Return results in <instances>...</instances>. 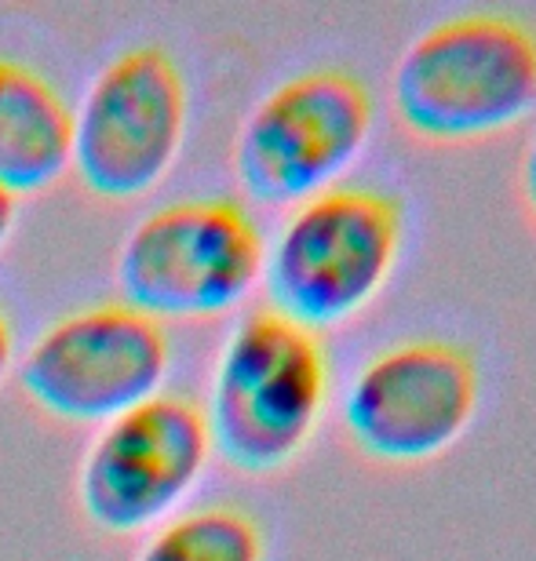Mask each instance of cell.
<instances>
[{"label":"cell","instance_id":"cell-1","mask_svg":"<svg viewBox=\"0 0 536 561\" xmlns=\"http://www.w3.org/2000/svg\"><path fill=\"white\" fill-rule=\"evenodd\" d=\"M326 340L271 307L241 313L219 343L205 420L212 448L241 474H277L304 456L329 405Z\"/></svg>","mask_w":536,"mask_h":561},{"label":"cell","instance_id":"cell-2","mask_svg":"<svg viewBox=\"0 0 536 561\" xmlns=\"http://www.w3.org/2000/svg\"><path fill=\"white\" fill-rule=\"evenodd\" d=\"M395 114L423 142H475L508 131L536 106V33L504 11L434 22L390 77Z\"/></svg>","mask_w":536,"mask_h":561},{"label":"cell","instance_id":"cell-3","mask_svg":"<svg viewBox=\"0 0 536 561\" xmlns=\"http://www.w3.org/2000/svg\"><path fill=\"white\" fill-rule=\"evenodd\" d=\"M406 238L401 201L337 183L299 201L263 255L266 307L310 332L347 324L390 280Z\"/></svg>","mask_w":536,"mask_h":561},{"label":"cell","instance_id":"cell-4","mask_svg":"<svg viewBox=\"0 0 536 561\" xmlns=\"http://www.w3.org/2000/svg\"><path fill=\"white\" fill-rule=\"evenodd\" d=\"M266 241L238 197H175L142 211L117 244V285L164 318H216L263 277Z\"/></svg>","mask_w":536,"mask_h":561},{"label":"cell","instance_id":"cell-5","mask_svg":"<svg viewBox=\"0 0 536 561\" xmlns=\"http://www.w3.org/2000/svg\"><path fill=\"white\" fill-rule=\"evenodd\" d=\"M172 335L125 299L84 302L52 318L15 357V379L44 416L106 423L164 390Z\"/></svg>","mask_w":536,"mask_h":561},{"label":"cell","instance_id":"cell-6","mask_svg":"<svg viewBox=\"0 0 536 561\" xmlns=\"http://www.w3.org/2000/svg\"><path fill=\"white\" fill-rule=\"evenodd\" d=\"M190 88L175 55L158 41L114 51L73 106L70 164L88 194L142 197L169 175L186 139Z\"/></svg>","mask_w":536,"mask_h":561},{"label":"cell","instance_id":"cell-7","mask_svg":"<svg viewBox=\"0 0 536 561\" xmlns=\"http://www.w3.org/2000/svg\"><path fill=\"white\" fill-rule=\"evenodd\" d=\"M368 84L340 66H315L255 99L233 136V175L252 201L299 205L337 186L373 136Z\"/></svg>","mask_w":536,"mask_h":561},{"label":"cell","instance_id":"cell-8","mask_svg":"<svg viewBox=\"0 0 536 561\" xmlns=\"http://www.w3.org/2000/svg\"><path fill=\"white\" fill-rule=\"evenodd\" d=\"M212 453L201 401L161 390L99 423L77 467V503L103 533H147L183 507Z\"/></svg>","mask_w":536,"mask_h":561},{"label":"cell","instance_id":"cell-9","mask_svg":"<svg viewBox=\"0 0 536 561\" xmlns=\"http://www.w3.org/2000/svg\"><path fill=\"white\" fill-rule=\"evenodd\" d=\"M478 409L475 354L449 340L376 351L343 390V431L376 463H427L453 448Z\"/></svg>","mask_w":536,"mask_h":561},{"label":"cell","instance_id":"cell-10","mask_svg":"<svg viewBox=\"0 0 536 561\" xmlns=\"http://www.w3.org/2000/svg\"><path fill=\"white\" fill-rule=\"evenodd\" d=\"M73 106L37 66L0 55V186L8 194L48 190L70 168Z\"/></svg>","mask_w":536,"mask_h":561},{"label":"cell","instance_id":"cell-11","mask_svg":"<svg viewBox=\"0 0 536 561\" xmlns=\"http://www.w3.org/2000/svg\"><path fill=\"white\" fill-rule=\"evenodd\" d=\"M132 561H266V533L238 503H194L147 529Z\"/></svg>","mask_w":536,"mask_h":561},{"label":"cell","instance_id":"cell-12","mask_svg":"<svg viewBox=\"0 0 536 561\" xmlns=\"http://www.w3.org/2000/svg\"><path fill=\"white\" fill-rule=\"evenodd\" d=\"M15 357H19V343H15V324L0 307V387H4L8 373L15 368Z\"/></svg>","mask_w":536,"mask_h":561},{"label":"cell","instance_id":"cell-13","mask_svg":"<svg viewBox=\"0 0 536 561\" xmlns=\"http://www.w3.org/2000/svg\"><path fill=\"white\" fill-rule=\"evenodd\" d=\"M518 186H522V201H526L529 216L536 219V136H533L529 146H526V157H522Z\"/></svg>","mask_w":536,"mask_h":561},{"label":"cell","instance_id":"cell-14","mask_svg":"<svg viewBox=\"0 0 536 561\" xmlns=\"http://www.w3.org/2000/svg\"><path fill=\"white\" fill-rule=\"evenodd\" d=\"M15 222H19V197L8 194V190L0 186V249L8 244L11 230H15Z\"/></svg>","mask_w":536,"mask_h":561}]
</instances>
